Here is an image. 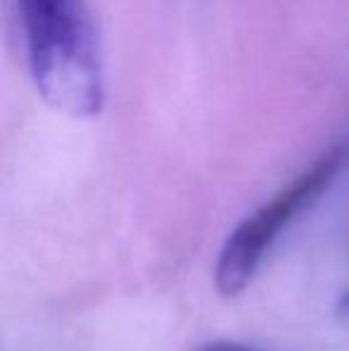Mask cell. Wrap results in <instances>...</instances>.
Instances as JSON below:
<instances>
[{"mask_svg": "<svg viewBox=\"0 0 349 351\" xmlns=\"http://www.w3.org/2000/svg\"><path fill=\"white\" fill-rule=\"evenodd\" d=\"M29 74L41 98L72 117L106 103L98 34L84 0H17Z\"/></svg>", "mask_w": 349, "mask_h": 351, "instance_id": "obj_1", "label": "cell"}, {"mask_svg": "<svg viewBox=\"0 0 349 351\" xmlns=\"http://www.w3.org/2000/svg\"><path fill=\"white\" fill-rule=\"evenodd\" d=\"M349 160V146L337 143L323 151L306 170H302L289 184H285L278 194L239 222L237 230L228 237L215 265V285L223 294L234 296L244 289L256 275L265 254L275 244L289 222L297 220L302 210L321 199L323 191L330 189L342 167Z\"/></svg>", "mask_w": 349, "mask_h": 351, "instance_id": "obj_2", "label": "cell"}, {"mask_svg": "<svg viewBox=\"0 0 349 351\" xmlns=\"http://www.w3.org/2000/svg\"><path fill=\"white\" fill-rule=\"evenodd\" d=\"M199 351H258L254 347H244V344H234V342H213V344H206Z\"/></svg>", "mask_w": 349, "mask_h": 351, "instance_id": "obj_3", "label": "cell"}]
</instances>
